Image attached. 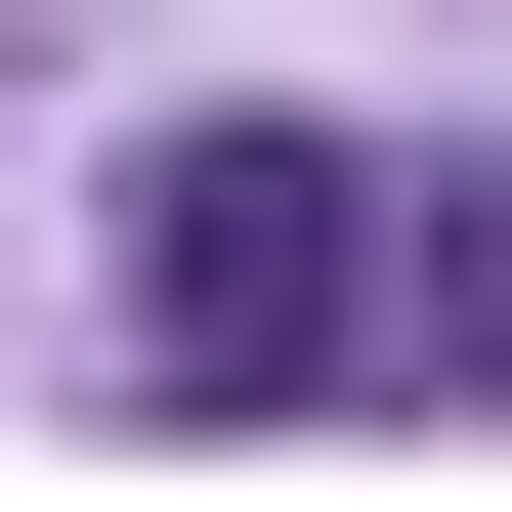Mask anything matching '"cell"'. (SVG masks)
<instances>
[{
  "label": "cell",
  "instance_id": "obj_1",
  "mask_svg": "<svg viewBox=\"0 0 512 512\" xmlns=\"http://www.w3.org/2000/svg\"><path fill=\"white\" fill-rule=\"evenodd\" d=\"M128 342H171V427L384 384V171L342 128H171V171H128Z\"/></svg>",
  "mask_w": 512,
  "mask_h": 512
},
{
  "label": "cell",
  "instance_id": "obj_2",
  "mask_svg": "<svg viewBox=\"0 0 512 512\" xmlns=\"http://www.w3.org/2000/svg\"><path fill=\"white\" fill-rule=\"evenodd\" d=\"M384 384H512V171H427V214H384Z\"/></svg>",
  "mask_w": 512,
  "mask_h": 512
}]
</instances>
